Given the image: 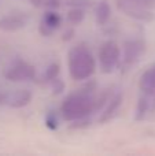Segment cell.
Returning <instances> with one entry per match:
<instances>
[{
	"label": "cell",
	"mask_w": 155,
	"mask_h": 156,
	"mask_svg": "<svg viewBox=\"0 0 155 156\" xmlns=\"http://www.w3.org/2000/svg\"><path fill=\"white\" fill-rule=\"evenodd\" d=\"M99 65L103 73H113L121 59V48L115 41H104L98 52Z\"/></svg>",
	"instance_id": "obj_3"
},
{
	"label": "cell",
	"mask_w": 155,
	"mask_h": 156,
	"mask_svg": "<svg viewBox=\"0 0 155 156\" xmlns=\"http://www.w3.org/2000/svg\"><path fill=\"white\" fill-rule=\"evenodd\" d=\"M111 18V5L107 0H102L95 8V19L98 25H106Z\"/></svg>",
	"instance_id": "obj_12"
},
{
	"label": "cell",
	"mask_w": 155,
	"mask_h": 156,
	"mask_svg": "<svg viewBox=\"0 0 155 156\" xmlns=\"http://www.w3.org/2000/svg\"><path fill=\"white\" fill-rule=\"evenodd\" d=\"M59 73H60L59 63H51V65L45 69V71H44L43 81H45V82H52L55 78L59 77Z\"/></svg>",
	"instance_id": "obj_15"
},
{
	"label": "cell",
	"mask_w": 155,
	"mask_h": 156,
	"mask_svg": "<svg viewBox=\"0 0 155 156\" xmlns=\"http://www.w3.org/2000/svg\"><path fill=\"white\" fill-rule=\"evenodd\" d=\"M85 18V11L82 7H73L67 12V21L71 25H80Z\"/></svg>",
	"instance_id": "obj_14"
},
{
	"label": "cell",
	"mask_w": 155,
	"mask_h": 156,
	"mask_svg": "<svg viewBox=\"0 0 155 156\" xmlns=\"http://www.w3.org/2000/svg\"><path fill=\"white\" fill-rule=\"evenodd\" d=\"M67 69L69 74L74 81H85L95 73L96 60L87 47L76 45L69 51Z\"/></svg>",
	"instance_id": "obj_2"
},
{
	"label": "cell",
	"mask_w": 155,
	"mask_h": 156,
	"mask_svg": "<svg viewBox=\"0 0 155 156\" xmlns=\"http://www.w3.org/2000/svg\"><path fill=\"white\" fill-rule=\"evenodd\" d=\"M33 93L29 89H18L13 93L5 94V104L11 108H23L32 101Z\"/></svg>",
	"instance_id": "obj_9"
},
{
	"label": "cell",
	"mask_w": 155,
	"mask_h": 156,
	"mask_svg": "<svg viewBox=\"0 0 155 156\" xmlns=\"http://www.w3.org/2000/svg\"><path fill=\"white\" fill-rule=\"evenodd\" d=\"M36 76V69L30 63L23 60H15L4 71L5 80L13 81V82H23L30 81Z\"/></svg>",
	"instance_id": "obj_4"
},
{
	"label": "cell",
	"mask_w": 155,
	"mask_h": 156,
	"mask_svg": "<svg viewBox=\"0 0 155 156\" xmlns=\"http://www.w3.org/2000/svg\"><path fill=\"white\" fill-rule=\"evenodd\" d=\"M5 94L7 93H2L0 92V104H5Z\"/></svg>",
	"instance_id": "obj_20"
},
{
	"label": "cell",
	"mask_w": 155,
	"mask_h": 156,
	"mask_svg": "<svg viewBox=\"0 0 155 156\" xmlns=\"http://www.w3.org/2000/svg\"><path fill=\"white\" fill-rule=\"evenodd\" d=\"M45 125L49 127L51 130H55L58 127V119H56V115L54 112H49L45 118Z\"/></svg>",
	"instance_id": "obj_17"
},
{
	"label": "cell",
	"mask_w": 155,
	"mask_h": 156,
	"mask_svg": "<svg viewBox=\"0 0 155 156\" xmlns=\"http://www.w3.org/2000/svg\"><path fill=\"white\" fill-rule=\"evenodd\" d=\"M51 83H52V89H54V93H55V94H59L60 92L65 89V82H63V81L60 80L59 77L55 78V80L52 81Z\"/></svg>",
	"instance_id": "obj_18"
},
{
	"label": "cell",
	"mask_w": 155,
	"mask_h": 156,
	"mask_svg": "<svg viewBox=\"0 0 155 156\" xmlns=\"http://www.w3.org/2000/svg\"><path fill=\"white\" fill-rule=\"evenodd\" d=\"M88 0H67V4L74 5V7H85L88 5Z\"/></svg>",
	"instance_id": "obj_19"
},
{
	"label": "cell",
	"mask_w": 155,
	"mask_h": 156,
	"mask_svg": "<svg viewBox=\"0 0 155 156\" xmlns=\"http://www.w3.org/2000/svg\"><path fill=\"white\" fill-rule=\"evenodd\" d=\"M122 100H124V96L121 93H117L113 97H110L109 101L106 103L107 107L104 108L103 112H102V115L99 116V123H106V122H109L110 119L115 115V112L118 111V108L121 107Z\"/></svg>",
	"instance_id": "obj_10"
},
{
	"label": "cell",
	"mask_w": 155,
	"mask_h": 156,
	"mask_svg": "<svg viewBox=\"0 0 155 156\" xmlns=\"http://www.w3.org/2000/svg\"><path fill=\"white\" fill-rule=\"evenodd\" d=\"M118 8L122 11L124 14H126L131 18H135L137 21L143 22H150L153 21L154 15L150 11V8L144 7L143 4H140L136 0H118Z\"/></svg>",
	"instance_id": "obj_5"
},
{
	"label": "cell",
	"mask_w": 155,
	"mask_h": 156,
	"mask_svg": "<svg viewBox=\"0 0 155 156\" xmlns=\"http://www.w3.org/2000/svg\"><path fill=\"white\" fill-rule=\"evenodd\" d=\"M95 110V94L91 90H78L71 93L62 101L60 114L65 121H82Z\"/></svg>",
	"instance_id": "obj_1"
},
{
	"label": "cell",
	"mask_w": 155,
	"mask_h": 156,
	"mask_svg": "<svg viewBox=\"0 0 155 156\" xmlns=\"http://www.w3.org/2000/svg\"><path fill=\"white\" fill-rule=\"evenodd\" d=\"M139 88L144 93H155V65L142 74L139 81Z\"/></svg>",
	"instance_id": "obj_11"
},
{
	"label": "cell",
	"mask_w": 155,
	"mask_h": 156,
	"mask_svg": "<svg viewBox=\"0 0 155 156\" xmlns=\"http://www.w3.org/2000/svg\"><path fill=\"white\" fill-rule=\"evenodd\" d=\"M144 94L146 96L140 97L139 104H137V110H136V119L137 121L144 118L147 111H148V108H150V99H148V94L147 93H144Z\"/></svg>",
	"instance_id": "obj_16"
},
{
	"label": "cell",
	"mask_w": 155,
	"mask_h": 156,
	"mask_svg": "<svg viewBox=\"0 0 155 156\" xmlns=\"http://www.w3.org/2000/svg\"><path fill=\"white\" fill-rule=\"evenodd\" d=\"M146 47L140 40H129L124 44V60L128 65H133L140 59Z\"/></svg>",
	"instance_id": "obj_8"
},
{
	"label": "cell",
	"mask_w": 155,
	"mask_h": 156,
	"mask_svg": "<svg viewBox=\"0 0 155 156\" xmlns=\"http://www.w3.org/2000/svg\"><path fill=\"white\" fill-rule=\"evenodd\" d=\"M30 4L41 10H58L62 5L60 0H29Z\"/></svg>",
	"instance_id": "obj_13"
},
{
	"label": "cell",
	"mask_w": 155,
	"mask_h": 156,
	"mask_svg": "<svg viewBox=\"0 0 155 156\" xmlns=\"http://www.w3.org/2000/svg\"><path fill=\"white\" fill-rule=\"evenodd\" d=\"M29 22V16L25 12H10L0 18V30L2 32H18L23 29Z\"/></svg>",
	"instance_id": "obj_7"
},
{
	"label": "cell",
	"mask_w": 155,
	"mask_h": 156,
	"mask_svg": "<svg viewBox=\"0 0 155 156\" xmlns=\"http://www.w3.org/2000/svg\"><path fill=\"white\" fill-rule=\"evenodd\" d=\"M62 25V16L56 10H45L40 19L38 32L44 37L52 36Z\"/></svg>",
	"instance_id": "obj_6"
}]
</instances>
